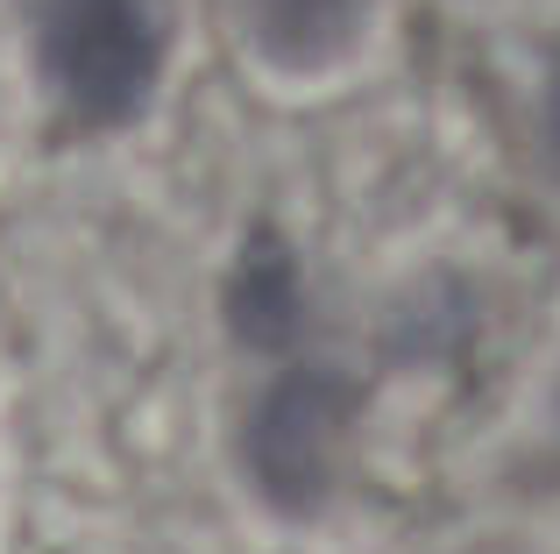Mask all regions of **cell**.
Instances as JSON below:
<instances>
[{
	"label": "cell",
	"instance_id": "1",
	"mask_svg": "<svg viewBox=\"0 0 560 554\" xmlns=\"http://www.w3.org/2000/svg\"><path fill=\"white\" fill-rule=\"evenodd\" d=\"M36 57L85 128L136 122L164 71L156 0H36Z\"/></svg>",
	"mask_w": 560,
	"mask_h": 554
},
{
	"label": "cell",
	"instance_id": "2",
	"mask_svg": "<svg viewBox=\"0 0 560 554\" xmlns=\"http://www.w3.org/2000/svg\"><path fill=\"white\" fill-rule=\"evenodd\" d=\"M370 0H242L248 36L262 43V57L277 65H327L348 36H355Z\"/></svg>",
	"mask_w": 560,
	"mask_h": 554
}]
</instances>
